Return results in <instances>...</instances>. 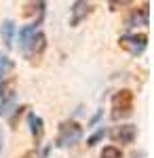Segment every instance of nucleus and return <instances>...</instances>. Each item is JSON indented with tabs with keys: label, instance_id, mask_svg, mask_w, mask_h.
I'll return each mask as SVG.
<instances>
[{
	"label": "nucleus",
	"instance_id": "f257e3e1",
	"mask_svg": "<svg viewBox=\"0 0 154 158\" xmlns=\"http://www.w3.org/2000/svg\"><path fill=\"white\" fill-rule=\"evenodd\" d=\"M45 51H47V36H45L42 30L34 32V36L21 47V53H24V57L30 61V63H40Z\"/></svg>",
	"mask_w": 154,
	"mask_h": 158
},
{
	"label": "nucleus",
	"instance_id": "f03ea898",
	"mask_svg": "<svg viewBox=\"0 0 154 158\" xmlns=\"http://www.w3.org/2000/svg\"><path fill=\"white\" fill-rule=\"evenodd\" d=\"M133 99H135V95L129 89H122V91H118L112 97V112H110L112 120H120V118L131 116V112H133Z\"/></svg>",
	"mask_w": 154,
	"mask_h": 158
},
{
	"label": "nucleus",
	"instance_id": "7ed1b4c3",
	"mask_svg": "<svg viewBox=\"0 0 154 158\" xmlns=\"http://www.w3.org/2000/svg\"><path fill=\"white\" fill-rule=\"evenodd\" d=\"M83 137V127L76 120H63L59 124V135L55 139V146L57 148H70L74 143H78Z\"/></svg>",
	"mask_w": 154,
	"mask_h": 158
},
{
	"label": "nucleus",
	"instance_id": "20e7f679",
	"mask_svg": "<svg viewBox=\"0 0 154 158\" xmlns=\"http://www.w3.org/2000/svg\"><path fill=\"white\" fill-rule=\"evenodd\" d=\"M118 47L133 57H139L148 47V34H125L118 38Z\"/></svg>",
	"mask_w": 154,
	"mask_h": 158
},
{
	"label": "nucleus",
	"instance_id": "39448f33",
	"mask_svg": "<svg viewBox=\"0 0 154 158\" xmlns=\"http://www.w3.org/2000/svg\"><path fill=\"white\" fill-rule=\"evenodd\" d=\"M91 13H93V4H91V2H87V0H76V2H72V6H70V25L72 27L80 25Z\"/></svg>",
	"mask_w": 154,
	"mask_h": 158
},
{
	"label": "nucleus",
	"instance_id": "423d86ee",
	"mask_svg": "<svg viewBox=\"0 0 154 158\" xmlns=\"http://www.w3.org/2000/svg\"><path fill=\"white\" fill-rule=\"evenodd\" d=\"M110 137L112 141L116 143H133L135 137H137V127L135 124H120V127H114L110 131Z\"/></svg>",
	"mask_w": 154,
	"mask_h": 158
},
{
	"label": "nucleus",
	"instance_id": "0eeeda50",
	"mask_svg": "<svg viewBox=\"0 0 154 158\" xmlns=\"http://www.w3.org/2000/svg\"><path fill=\"white\" fill-rule=\"evenodd\" d=\"M150 23V4L143 2L142 6L133 9L131 15L125 19V27H135V25H148Z\"/></svg>",
	"mask_w": 154,
	"mask_h": 158
},
{
	"label": "nucleus",
	"instance_id": "6e6552de",
	"mask_svg": "<svg viewBox=\"0 0 154 158\" xmlns=\"http://www.w3.org/2000/svg\"><path fill=\"white\" fill-rule=\"evenodd\" d=\"M28 124H30V133H32L36 146H38L42 141V135H45V122L36 112H28Z\"/></svg>",
	"mask_w": 154,
	"mask_h": 158
},
{
	"label": "nucleus",
	"instance_id": "1a4fd4ad",
	"mask_svg": "<svg viewBox=\"0 0 154 158\" xmlns=\"http://www.w3.org/2000/svg\"><path fill=\"white\" fill-rule=\"evenodd\" d=\"M15 34H17V25L13 19H4L2 25H0V36H2V42L6 49H13V40H15Z\"/></svg>",
	"mask_w": 154,
	"mask_h": 158
},
{
	"label": "nucleus",
	"instance_id": "9d476101",
	"mask_svg": "<svg viewBox=\"0 0 154 158\" xmlns=\"http://www.w3.org/2000/svg\"><path fill=\"white\" fill-rule=\"evenodd\" d=\"M15 93H17V78L15 76L2 78V82H0V101L15 99Z\"/></svg>",
	"mask_w": 154,
	"mask_h": 158
},
{
	"label": "nucleus",
	"instance_id": "9b49d317",
	"mask_svg": "<svg viewBox=\"0 0 154 158\" xmlns=\"http://www.w3.org/2000/svg\"><path fill=\"white\" fill-rule=\"evenodd\" d=\"M45 11H47V2H28L24 9V15L25 17H30V15H45Z\"/></svg>",
	"mask_w": 154,
	"mask_h": 158
},
{
	"label": "nucleus",
	"instance_id": "f8f14e48",
	"mask_svg": "<svg viewBox=\"0 0 154 158\" xmlns=\"http://www.w3.org/2000/svg\"><path fill=\"white\" fill-rule=\"evenodd\" d=\"M13 68H15L13 59H9L6 55H0V82H2V78H6V74L11 72Z\"/></svg>",
	"mask_w": 154,
	"mask_h": 158
},
{
	"label": "nucleus",
	"instance_id": "ddd939ff",
	"mask_svg": "<svg viewBox=\"0 0 154 158\" xmlns=\"http://www.w3.org/2000/svg\"><path fill=\"white\" fill-rule=\"evenodd\" d=\"M104 137H106V129H104V127H99V129H97L95 133H91L89 137H87V146H89V148L97 146V143H99V141H101Z\"/></svg>",
	"mask_w": 154,
	"mask_h": 158
},
{
	"label": "nucleus",
	"instance_id": "4468645a",
	"mask_svg": "<svg viewBox=\"0 0 154 158\" xmlns=\"http://www.w3.org/2000/svg\"><path fill=\"white\" fill-rule=\"evenodd\" d=\"M99 158H122V152H120V148H116V146H106L101 150Z\"/></svg>",
	"mask_w": 154,
	"mask_h": 158
},
{
	"label": "nucleus",
	"instance_id": "2eb2a0df",
	"mask_svg": "<svg viewBox=\"0 0 154 158\" xmlns=\"http://www.w3.org/2000/svg\"><path fill=\"white\" fill-rule=\"evenodd\" d=\"M25 110H28V106H19V108L13 110V114L9 116V124H11V129H17V122H19V118H21V114H24Z\"/></svg>",
	"mask_w": 154,
	"mask_h": 158
},
{
	"label": "nucleus",
	"instance_id": "dca6fc26",
	"mask_svg": "<svg viewBox=\"0 0 154 158\" xmlns=\"http://www.w3.org/2000/svg\"><path fill=\"white\" fill-rule=\"evenodd\" d=\"M17 158H40V154H38V150H28V152H24L21 156H17Z\"/></svg>",
	"mask_w": 154,
	"mask_h": 158
},
{
	"label": "nucleus",
	"instance_id": "f3484780",
	"mask_svg": "<svg viewBox=\"0 0 154 158\" xmlns=\"http://www.w3.org/2000/svg\"><path fill=\"white\" fill-rule=\"evenodd\" d=\"M101 116H104V110H97V114H95L93 118H91V120H89V127H93V124H97V122H99V118H101Z\"/></svg>",
	"mask_w": 154,
	"mask_h": 158
},
{
	"label": "nucleus",
	"instance_id": "a211bd4d",
	"mask_svg": "<svg viewBox=\"0 0 154 158\" xmlns=\"http://www.w3.org/2000/svg\"><path fill=\"white\" fill-rule=\"evenodd\" d=\"M133 2H110V9L112 11H118V6H131Z\"/></svg>",
	"mask_w": 154,
	"mask_h": 158
},
{
	"label": "nucleus",
	"instance_id": "6ab92c4d",
	"mask_svg": "<svg viewBox=\"0 0 154 158\" xmlns=\"http://www.w3.org/2000/svg\"><path fill=\"white\" fill-rule=\"evenodd\" d=\"M2 150H4V133H2V129H0V154H2Z\"/></svg>",
	"mask_w": 154,
	"mask_h": 158
},
{
	"label": "nucleus",
	"instance_id": "aec40b11",
	"mask_svg": "<svg viewBox=\"0 0 154 158\" xmlns=\"http://www.w3.org/2000/svg\"><path fill=\"white\" fill-rule=\"evenodd\" d=\"M51 146H53V143H51ZM51 146H47L45 150H42V156H49V152H51Z\"/></svg>",
	"mask_w": 154,
	"mask_h": 158
},
{
	"label": "nucleus",
	"instance_id": "412c9836",
	"mask_svg": "<svg viewBox=\"0 0 154 158\" xmlns=\"http://www.w3.org/2000/svg\"><path fill=\"white\" fill-rule=\"evenodd\" d=\"M133 158H137V156H133Z\"/></svg>",
	"mask_w": 154,
	"mask_h": 158
}]
</instances>
